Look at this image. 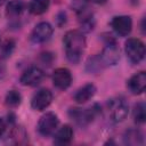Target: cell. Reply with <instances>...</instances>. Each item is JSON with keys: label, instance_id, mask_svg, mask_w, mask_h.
Listing matches in <instances>:
<instances>
[{"label": "cell", "instance_id": "obj_4", "mask_svg": "<svg viewBox=\"0 0 146 146\" xmlns=\"http://www.w3.org/2000/svg\"><path fill=\"white\" fill-rule=\"evenodd\" d=\"M59 124L58 115L54 112H46L42 114L38 121L36 130L42 137H50L57 130Z\"/></svg>", "mask_w": 146, "mask_h": 146}, {"label": "cell", "instance_id": "obj_25", "mask_svg": "<svg viewBox=\"0 0 146 146\" xmlns=\"http://www.w3.org/2000/svg\"><path fill=\"white\" fill-rule=\"evenodd\" d=\"M5 75H6V67L2 63H0V79H3Z\"/></svg>", "mask_w": 146, "mask_h": 146}, {"label": "cell", "instance_id": "obj_8", "mask_svg": "<svg viewBox=\"0 0 146 146\" xmlns=\"http://www.w3.org/2000/svg\"><path fill=\"white\" fill-rule=\"evenodd\" d=\"M75 11H76L78 21L81 26V31L82 32L92 31L95 27V24H96L92 11L84 3H80V5L75 6Z\"/></svg>", "mask_w": 146, "mask_h": 146}, {"label": "cell", "instance_id": "obj_10", "mask_svg": "<svg viewBox=\"0 0 146 146\" xmlns=\"http://www.w3.org/2000/svg\"><path fill=\"white\" fill-rule=\"evenodd\" d=\"M43 79H44V72L38 66H31L22 73L19 78V82L22 86L25 87H36L42 82Z\"/></svg>", "mask_w": 146, "mask_h": 146}, {"label": "cell", "instance_id": "obj_18", "mask_svg": "<svg viewBox=\"0 0 146 146\" xmlns=\"http://www.w3.org/2000/svg\"><path fill=\"white\" fill-rule=\"evenodd\" d=\"M124 143L128 145H141L144 143V136L138 129H129L123 136Z\"/></svg>", "mask_w": 146, "mask_h": 146}, {"label": "cell", "instance_id": "obj_26", "mask_svg": "<svg viewBox=\"0 0 146 146\" xmlns=\"http://www.w3.org/2000/svg\"><path fill=\"white\" fill-rule=\"evenodd\" d=\"M86 2H92V3H104L106 0H83Z\"/></svg>", "mask_w": 146, "mask_h": 146}, {"label": "cell", "instance_id": "obj_17", "mask_svg": "<svg viewBox=\"0 0 146 146\" xmlns=\"http://www.w3.org/2000/svg\"><path fill=\"white\" fill-rule=\"evenodd\" d=\"M50 6V0H31L27 5V9L32 15H42L44 14Z\"/></svg>", "mask_w": 146, "mask_h": 146}, {"label": "cell", "instance_id": "obj_22", "mask_svg": "<svg viewBox=\"0 0 146 146\" xmlns=\"http://www.w3.org/2000/svg\"><path fill=\"white\" fill-rule=\"evenodd\" d=\"M15 49V41L14 40H6L1 48H0V55H1V58H8L11 56L13 51Z\"/></svg>", "mask_w": 146, "mask_h": 146}, {"label": "cell", "instance_id": "obj_6", "mask_svg": "<svg viewBox=\"0 0 146 146\" xmlns=\"http://www.w3.org/2000/svg\"><path fill=\"white\" fill-rule=\"evenodd\" d=\"M107 110L110 113V117L113 122L119 123L122 122L129 113V106L124 98L115 97L107 102Z\"/></svg>", "mask_w": 146, "mask_h": 146}, {"label": "cell", "instance_id": "obj_12", "mask_svg": "<svg viewBox=\"0 0 146 146\" xmlns=\"http://www.w3.org/2000/svg\"><path fill=\"white\" fill-rule=\"evenodd\" d=\"M72 73L66 67H58L52 72L51 81L52 84L59 90H66L72 84Z\"/></svg>", "mask_w": 146, "mask_h": 146}, {"label": "cell", "instance_id": "obj_9", "mask_svg": "<svg viewBox=\"0 0 146 146\" xmlns=\"http://www.w3.org/2000/svg\"><path fill=\"white\" fill-rule=\"evenodd\" d=\"M110 25L116 35L127 36L132 30V19L128 15H117L111 19Z\"/></svg>", "mask_w": 146, "mask_h": 146}, {"label": "cell", "instance_id": "obj_13", "mask_svg": "<svg viewBox=\"0 0 146 146\" xmlns=\"http://www.w3.org/2000/svg\"><path fill=\"white\" fill-rule=\"evenodd\" d=\"M127 88L132 95H140L146 88V73L144 71L135 73L127 81Z\"/></svg>", "mask_w": 146, "mask_h": 146}, {"label": "cell", "instance_id": "obj_20", "mask_svg": "<svg viewBox=\"0 0 146 146\" xmlns=\"http://www.w3.org/2000/svg\"><path fill=\"white\" fill-rule=\"evenodd\" d=\"M132 117L137 124H143L146 120V106L144 102H138L133 105Z\"/></svg>", "mask_w": 146, "mask_h": 146}, {"label": "cell", "instance_id": "obj_21", "mask_svg": "<svg viewBox=\"0 0 146 146\" xmlns=\"http://www.w3.org/2000/svg\"><path fill=\"white\" fill-rule=\"evenodd\" d=\"M22 103V95L19 91L17 90H9L7 91L6 96H5V104L10 107V108H15L18 107Z\"/></svg>", "mask_w": 146, "mask_h": 146}, {"label": "cell", "instance_id": "obj_16", "mask_svg": "<svg viewBox=\"0 0 146 146\" xmlns=\"http://www.w3.org/2000/svg\"><path fill=\"white\" fill-rule=\"evenodd\" d=\"M26 8V3L24 0H10L6 5L5 14L8 18H17L23 14Z\"/></svg>", "mask_w": 146, "mask_h": 146}, {"label": "cell", "instance_id": "obj_1", "mask_svg": "<svg viewBox=\"0 0 146 146\" xmlns=\"http://www.w3.org/2000/svg\"><path fill=\"white\" fill-rule=\"evenodd\" d=\"M63 46L67 60L72 64L80 63L87 46V40L83 32L80 30L67 31L63 38Z\"/></svg>", "mask_w": 146, "mask_h": 146}, {"label": "cell", "instance_id": "obj_15", "mask_svg": "<svg viewBox=\"0 0 146 146\" xmlns=\"http://www.w3.org/2000/svg\"><path fill=\"white\" fill-rule=\"evenodd\" d=\"M52 136L55 145H67L72 141L74 137V131L70 124H64L60 128H57Z\"/></svg>", "mask_w": 146, "mask_h": 146}, {"label": "cell", "instance_id": "obj_2", "mask_svg": "<svg viewBox=\"0 0 146 146\" xmlns=\"http://www.w3.org/2000/svg\"><path fill=\"white\" fill-rule=\"evenodd\" d=\"M104 35L105 36L103 39L105 46L103 48V51L99 54V57L103 64L105 65V67L116 65L120 59V49L116 44L115 39L111 34H104Z\"/></svg>", "mask_w": 146, "mask_h": 146}, {"label": "cell", "instance_id": "obj_23", "mask_svg": "<svg viewBox=\"0 0 146 146\" xmlns=\"http://www.w3.org/2000/svg\"><path fill=\"white\" fill-rule=\"evenodd\" d=\"M56 24H57V26H59V27H62L63 25H65L66 24V22H67V16H66V13L65 11H59L57 15H56Z\"/></svg>", "mask_w": 146, "mask_h": 146}, {"label": "cell", "instance_id": "obj_27", "mask_svg": "<svg viewBox=\"0 0 146 146\" xmlns=\"http://www.w3.org/2000/svg\"><path fill=\"white\" fill-rule=\"evenodd\" d=\"M5 2H6V0H0V6H2Z\"/></svg>", "mask_w": 146, "mask_h": 146}, {"label": "cell", "instance_id": "obj_14", "mask_svg": "<svg viewBox=\"0 0 146 146\" xmlns=\"http://www.w3.org/2000/svg\"><path fill=\"white\" fill-rule=\"evenodd\" d=\"M96 91H97V88H96V86L94 83H91V82L86 83V84H83L82 87H80L74 92L73 99L78 104H81V105L82 104H86L88 100H90L95 96Z\"/></svg>", "mask_w": 146, "mask_h": 146}, {"label": "cell", "instance_id": "obj_24", "mask_svg": "<svg viewBox=\"0 0 146 146\" xmlns=\"http://www.w3.org/2000/svg\"><path fill=\"white\" fill-rule=\"evenodd\" d=\"M6 128H7V122L2 117H0V138L3 136V133L6 131Z\"/></svg>", "mask_w": 146, "mask_h": 146}, {"label": "cell", "instance_id": "obj_19", "mask_svg": "<svg viewBox=\"0 0 146 146\" xmlns=\"http://www.w3.org/2000/svg\"><path fill=\"white\" fill-rule=\"evenodd\" d=\"M104 68H105V65L103 64V62L99 57V54L90 57L86 63V71L89 73H92V74H98Z\"/></svg>", "mask_w": 146, "mask_h": 146}, {"label": "cell", "instance_id": "obj_5", "mask_svg": "<svg viewBox=\"0 0 146 146\" xmlns=\"http://www.w3.org/2000/svg\"><path fill=\"white\" fill-rule=\"evenodd\" d=\"M99 110L97 105L89 107V108H80V107H73L68 111V116L80 127H86L89 123L92 122V120L97 116L99 113Z\"/></svg>", "mask_w": 146, "mask_h": 146}, {"label": "cell", "instance_id": "obj_3", "mask_svg": "<svg viewBox=\"0 0 146 146\" xmlns=\"http://www.w3.org/2000/svg\"><path fill=\"white\" fill-rule=\"evenodd\" d=\"M124 52L132 64H139L145 58V44L140 39L129 38L124 43Z\"/></svg>", "mask_w": 146, "mask_h": 146}, {"label": "cell", "instance_id": "obj_11", "mask_svg": "<svg viewBox=\"0 0 146 146\" xmlns=\"http://www.w3.org/2000/svg\"><path fill=\"white\" fill-rule=\"evenodd\" d=\"M52 102V92L49 89L42 88L39 89L31 98V107L34 111L41 112L49 107V105Z\"/></svg>", "mask_w": 146, "mask_h": 146}, {"label": "cell", "instance_id": "obj_7", "mask_svg": "<svg viewBox=\"0 0 146 146\" xmlns=\"http://www.w3.org/2000/svg\"><path fill=\"white\" fill-rule=\"evenodd\" d=\"M52 33H54V27L50 23L40 22L33 27L30 34V40L35 44L44 43L51 38Z\"/></svg>", "mask_w": 146, "mask_h": 146}]
</instances>
